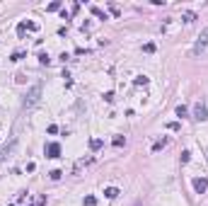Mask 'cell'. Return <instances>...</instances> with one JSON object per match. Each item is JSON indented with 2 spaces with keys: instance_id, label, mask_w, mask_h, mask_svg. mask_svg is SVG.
<instances>
[{
  "instance_id": "6da1fadb",
  "label": "cell",
  "mask_w": 208,
  "mask_h": 206,
  "mask_svg": "<svg viewBox=\"0 0 208 206\" xmlns=\"http://www.w3.org/2000/svg\"><path fill=\"white\" fill-rule=\"evenodd\" d=\"M206 49H208V27L203 29V32H201V34H199L196 44H194V49H191V53H194V56H201Z\"/></svg>"
},
{
  "instance_id": "7a4b0ae2",
  "label": "cell",
  "mask_w": 208,
  "mask_h": 206,
  "mask_svg": "<svg viewBox=\"0 0 208 206\" xmlns=\"http://www.w3.org/2000/svg\"><path fill=\"white\" fill-rule=\"evenodd\" d=\"M39 100H41V85L36 83V85H32V87L27 90V95H24V104L32 107V104H36Z\"/></svg>"
},
{
  "instance_id": "3957f363",
  "label": "cell",
  "mask_w": 208,
  "mask_h": 206,
  "mask_svg": "<svg viewBox=\"0 0 208 206\" xmlns=\"http://www.w3.org/2000/svg\"><path fill=\"white\" fill-rule=\"evenodd\" d=\"M194 119L196 121H206L208 119V107L203 102H196V107H194Z\"/></svg>"
},
{
  "instance_id": "277c9868",
  "label": "cell",
  "mask_w": 208,
  "mask_h": 206,
  "mask_svg": "<svg viewBox=\"0 0 208 206\" xmlns=\"http://www.w3.org/2000/svg\"><path fill=\"white\" fill-rule=\"evenodd\" d=\"M194 189H196V194H203L208 189V179L206 177H196V179H194Z\"/></svg>"
},
{
  "instance_id": "5b68a950",
  "label": "cell",
  "mask_w": 208,
  "mask_h": 206,
  "mask_svg": "<svg viewBox=\"0 0 208 206\" xmlns=\"http://www.w3.org/2000/svg\"><path fill=\"white\" fill-rule=\"evenodd\" d=\"M61 155V145L58 143H48L46 145V158H58Z\"/></svg>"
},
{
  "instance_id": "8992f818",
  "label": "cell",
  "mask_w": 208,
  "mask_h": 206,
  "mask_svg": "<svg viewBox=\"0 0 208 206\" xmlns=\"http://www.w3.org/2000/svg\"><path fill=\"white\" fill-rule=\"evenodd\" d=\"M119 194H121V192H119L116 187H106V189H104V197H106V199H116Z\"/></svg>"
},
{
  "instance_id": "52a82bcc",
  "label": "cell",
  "mask_w": 208,
  "mask_h": 206,
  "mask_svg": "<svg viewBox=\"0 0 208 206\" xmlns=\"http://www.w3.org/2000/svg\"><path fill=\"white\" fill-rule=\"evenodd\" d=\"M90 148H92V150H99V148H102V138H92V141H90Z\"/></svg>"
},
{
  "instance_id": "ba28073f",
  "label": "cell",
  "mask_w": 208,
  "mask_h": 206,
  "mask_svg": "<svg viewBox=\"0 0 208 206\" xmlns=\"http://www.w3.org/2000/svg\"><path fill=\"white\" fill-rule=\"evenodd\" d=\"M90 10H92V15H95V17H99V20H106V15H104V12L99 10V7H95V5H92Z\"/></svg>"
},
{
  "instance_id": "9c48e42d",
  "label": "cell",
  "mask_w": 208,
  "mask_h": 206,
  "mask_svg": "<svg viewBox=\"0 0 208 206\" xmlns=\"http://www.w3.org/2000/svg\"><path fill=\"white\" fill-rule=\"evenodd\" d=\"M22 58H24V53H22V51H15V53L10 56V61H22Z\"/></svg>"
},
{
  "instance_id": "30bf717a",
  "label": "cell",
  "mask_w": 208,
  "mask_h": 206,
  "mask_svg": "<svg viewBox=\"0 0 208 206\" xmlns=\"http://www.w3.org/2000/svg\"><path fill=\"white\" fill-rule=\"evenodd\" d=\"M167 145V138H162V141H157L155 145H152V150H160V148H165Z\"/></svg>"
},
{
  "instance_id": "8fae6325",
  "label": "cell",
  "mask_w": 208,
  "mask_h": 206,
  "mask_svg": "<svg viewBox=\"0 0 208 206\" xmlns=\"http://www.w3.org/2000/svg\"><path fill=\"white\" fill-rule=\"evenodd\" d=\"M124 143H126V138H124V136H116V138H114V145H116V148H121Z\"/></svg>"
},
{
  "instance_id": "7c38bea8",
  "label": "cell",
  "mask_w": 208,
  "mask_h": 206,
  "mask_svg": "<svg viewBox=\"0 0 208 206\" xmlns=\"http://www.w3.org/2000/svg\"><path fill=\"white\" fill-rule=\"evenodd\" d=\"M177 116H186V107H184V104L177 107Z\"/></svg>"
},
{
  "instance_id": "4fadbf2b",
  "label": "cell",
  "mask_w": 208,
  "mask_h": 206,
  "mask_svg": "<svg viewBox=\"0 0 208 206\" xmlns=\"http://www.w3.org/2000/svg\"><path fill=\"white\" fill-rule=\"evenodd\" d=\"M24 27H27V29H32V32L39 29V24H36V22H24Z\"/></svg>"
},
{
  "instance_id": "5bb4252c",
  "label": "cell",
  "mask_w": 208,
  "mask_h": 206,
  "mask_svg": "<svg viewBox=\"0 0 208 206\" xmlns=\"http://www.w3.org/2000/svg\"><path fill=\"white\" fill-rule=\"evenodd\" d=\"M95 204H97L95 197H85V206H95Z\"/></svg>"
},
{
  "instance_id": "9a60e30c",
  "label": "cell",
  "mask_w": 208,
  "mask_h": 206,
  "mask_svg": "<svg viewBox=\"0 0 208 206\" xmlns=\"http://www.w3.org/2000/svg\"><path fill=\"white\" fill-rule=\"evenodd\" d=\"M58 7H61V2H58V0H56V2H51V5H48V7H46V10H48V12H53V10H58Z\"/></svg>"
},
{
  "instance_id": "2e32d148",
  "label": "cell",
  "mask_w": 208,
  "mask_h": 206,
  "mask_svg": "<svg viewBox=\"0 0 208 206\" xmlns=\"http://www.w3.org/2000/svg\"><path fill=\"white\" fill-rule=\"evenodd\" d=\"M194 20H196L194 12H186V15H184V22H194Z\"/></svg>"
},
{
  "instance_id": "e0dca14e",
  "label": "cell",
  "mask_w": 208,
  "mask_h": 206,
  "mask_svg": "<svg viewBox=\"0 0 208 206\" xmlns=\"http://www.w3.org/2000/svg\"><path fill=\"white\" fill-rule=\"evenodd\" d=\"M143 51H145V53H152V51H155V44H145Z\"/></svg>"
},
{
  "instance_id": "ac0fdd59",
  "label": "cell",
  "mask_w": 208,
  "mask_h": 206,
  "mask_svg": "<svg viewBox=\"0 0 208 206\" xmlns=\"http://www.w3.org/2000/svg\"><path fill=\"white\" fill-rule=\"evenodd\" d=\"M189 160H191V153L184 150V153H181V163H189Z\"/></svg>"
},
{
  "instance_id": "d6986e66",
  "label": "cell",
  "mask_w": 208,
  "mask_h": 206,
  "mask_svg": "<svg viewBox=\"0 0 208 206\" xmlns=\"http://www.w3.org/2000/svg\"><path fill=\"white\" fill-rule=\"evenodd\" d=\"M167 129H170V131H179V124H177V121H170Z\"/></svg>"
},
{
  "instance_id": "ffe728a7",
  "label": "cell",
  "mask_w": 208,
  "mask_h": 206,
  "mask_svg": "<svg viewBox=\"0 0 208 206\" xmlns=\"http://www.w3.org/2000/svg\"><path fill=\"white\" fill-rule=\"evenodd\" d=\"M136 85H148V78H136Z\"/></svg>"
},
{
  "instance_id": "44dd1931",
  "label": "cell",
  "mask_w": 208,
  "mask_h": 206,
  "mask_svg": "<svg viewBox=\"0 0 208 206\" xmlns=\"http://www.w3.org/2000/svg\"><path fill=\"white\" fill-rule=\"evenodd\" d=\"M61 175H63V172H61V170H53V172H51V179H58Z\"/></svg>"
}]
</instances>
